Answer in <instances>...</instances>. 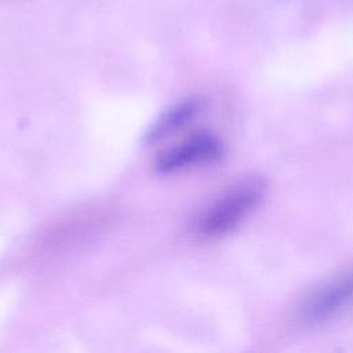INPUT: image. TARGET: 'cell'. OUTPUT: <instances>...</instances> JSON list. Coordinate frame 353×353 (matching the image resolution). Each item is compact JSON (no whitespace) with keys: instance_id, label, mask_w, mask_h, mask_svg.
<instances>
[{"instance_id":"obj_1","label":"cell","mask_w":353,"mask_h":353,"mask_svg":"<svg viewBox=\"0 0 353 353\" xmlns=\"http://www.w3.org/2000/svg\"><path fill=\"white\" fill-rule=\"evenodd\" d=\"M266 190V179L261 175L240 179L203 211L194 223V234L201 240H216L229 234L255 211Z\"/></svg>"},{"instance_id":"obj_3","label":"cell","mask_w":353,"mask_h":353,"mask_svg":"<svg viewBox=\"0 0 353 353\" xmlns=\"http://www.w3.org/2000/svg\"><path fill=\"white\" fill-rule=\"evenodd\" d=\"M223 154L222 141L211 132H197L163 152L154 170L161 175L178 174L218 161Z\"/></svg>"},{"instance_id":"obj_4","label":"cell","mask_w":353,"mask_h":353,"mask_svg":"<svg viewBox=\"0 0 353 353\" xmlns=\"http://www.w3.org/2000/svg\"><path fill=\"white\" fill-rule=\"evenodd\" d=\"M199 109L200 103L196 99H189L174 106L167 113H164L163 117L152 127L148 134V141L156 142L186 125L199 113Z\"/></svg>"},{"instance_id":"obj_2","label":"cell","mask_w":353,"mask_h":353,"mask_svg":"<svg viewBox=\"0 0 353 353\" xmlns=\"http://www.w3.org/2000/svg\"><path fill=\"white\" fill-rule=\"evenodd\" d=\"M353 306V268L343 270L314 290L301 305L305 323L319 325L331 321Z\"/></svg>"}]
</instances>
